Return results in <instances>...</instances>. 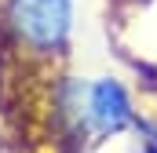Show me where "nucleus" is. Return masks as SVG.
Here are the masks:
<instances>
[{"label":"nucleus","instance_id":"f257e3e1","mask_svg":"<svg viewBox=\"0 0 157 153\" xmlns=\"http://www.w3.org/2000/svg\"><path fill=\"white\" fill-rule=\"evenodd\" d=\"M70 0H11L15 33L37 51H55L70 33Z\"/></svg>","mask_w":157,"mask_h":153},{"label":"nucleus","instance_id":"f03ea898","mask_svg":"<svg viewBox=\"0 0 157 153\" xmlns=\"http://www.w3.org/2000/svg\"><path fill=\"white\" fill-rule=\"evenodd\" d=\"M84 113H88V120H91L95 131H117V128H124L128 124V99H124L121 84L102 80V84L88 88Z\"/></svg>","mask_w":157,"mask_h":153}]
</instances>
